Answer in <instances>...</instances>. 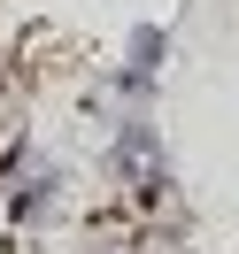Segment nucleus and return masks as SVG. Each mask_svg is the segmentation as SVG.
<instances>
[{
	"mask_svg": "<svg viewBox=\"0 0 239 254\" xmlns=\"http://www.w3.org/2000/svg\"><path fill=\"white\" fill-rule=\"evenodd\" d=\"M0 185H8V192H0V216H8V223H39L47 208H62V185H70V177L54 170V162H31V170L8 162Z\"/></svg>",
	"mask_w": 239,
	"mask_h": 254,
	"instance_id": "1",
	"label": "nucleus"
},
{
	"mask_svg": "<svg viewBox=\"0 0 239 254\" xmlns=\"http://www.w3.org/2000/svg\"><path fill=\"white\" fill-rule=\"evenodd\" d=\"M155 62H162V31L139 23V31H131V62H124V93H147V85H155Z\"/></svg>",
	"mask_w": 239,
	"mask_h": 254,
	"instance_id": "2",
	"label": "nucleus"
}]
</instances>
